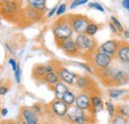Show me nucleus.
Segmentation results:
<instances>
[{
  "label": "nucleus",
  "mask_w": 129,
  "mask_h": 124,
  "mask_svg": "<svg viewBox=\"0 0 129 124\" xmlns=\"http://www.w3.org/2000/svg\"><path fill=\"white\" fill-rule=\"evenodd\" d=\"M72 29H73V27L71 26L70 23H68V22H60L55 26L54 34H55L57 39H59V40H61L63 42L64 40L71 38L72 33H73Z\"/></svg>",
  "instance_id": "obj_1"
},
{
  "label": "nucleus",
  "mask_w": 129,
  "mask_h": 124,
  "mask_svg": "<svg viewBox=\"0 0 129 124\" xmlns=\"http://www.w3.org/2000/svg\"><path fill=\"white\" fill-rule=\"evenodd\" d=\"M69 118L71 121L77 124H84L85 122V115L83 113V110L78 106H72L68 109L67 112Z\"/></svg>",
  "instance_id": "obj_2"
},
{
  "label": "nucleus",
  "mask_w": 129,
  "mask_h": 124,
  "mask_svg": "<svg viewBox=\"0 0 129 124\" xmlns=\"http://www.w3.org/2000/svg\"><path fill=\"white\" fill-rule=\"evenodd\" d=\"M88 25V21L87 19L83 18V17H76L72 20V27L75 31L79 34H83L85 30H86V27Z\"/></svg>",
  "instance_id": "obj_3"
},
{
  "label": "nucleus",
  "mask_w": 129,
  "mask_h": 124,
  "mask_svg": "<svg viewBox=\"0 0 129 124\" xmlns=\"http://www.w3.org/2000/svg\"><path fill=\"white\" fill-rule=\"evenodd\" d=\"M76 44L79 49L81 50H90L93 47V41L84 34H80L76 39Z\"/></svg>",
  "instance_id": "obj_4"
},
{
  "label": "nucleus",
  "mask_w": 129,
  "mask_h": 124,
  "mask_svg": "<svg viewBox=\"0 0 129 124\" xmlns=\"http://www.w3.org/2000/svg\"><path fill=\"white\" fill-rule=\"evenodd\" d=\"M94 63L98 68L105 69L111 63V56H109L105 53H98L94 58Z\"/></svg>",
  "instance_id": "obj_5"
},
{
  "label": "nucleus",
  "mask_w": 129,
  "mask_h": 124,
  "mask_svg": "<svg viewBox=\"0 0 129 124\" xmlns=\"http://www.w3.org/2000/svg\"><path fill=\"white\" fill-rule=\"evenodd\" d=\"M119 48V45H118V42L114 41V40H110V41H107L105 43H103L100 49L103 53L109 55V56H113L115 53H117V50Z\"/></svg>",
  "instance_id": "obj_6"
},
{
  "label": "nucleus",
  "mask_w": 129,
  "mask_h": 124,
  "mask_svg": "<svg viewBox=\"0 0 129 124\" xmlns=\"http://www.w3.org/2000/svg\"><path fill=\"white\" fill-rule=\"evenodd\" d=\"M60 78L69 84H73V83L77 82V79H78L75 74L69 72L67 69H64V68L60 70Z\"/></svg>",
  "instance_id": "obj_7"
},
{
  "label": "nucleus",
  "mask_w": 129,
  "mask_h": 124,
  "mask_svg": "<svg viewBox=\"0 0 129 124\" xmlns=\"http://www.w3.org/2000/svg\"><path fill=\"white\" fill-rule=\"evenodd\" d=\"M53 110L59 116H64L68 112V105L64 103L63 100L59 99V100H56L53 103Z\"/></svg>",
  "instance_id": "obj_8"
},
{
  "label": "nucleus",
  "mask_w": 129,
  "mask_h": 124,
  "mask_svg": "<svg viewBox=\"0 0 129 124\" xmlns=\"http://www.w3.org/2000/svg\"><path fill=\"white\" fill-rule=\"evenodd\" d=\"M62 48H63V50H64V52L68 53V54H75V53H77L78 50H79V48L77 46L76 42L73 41L71 38L63 41V43H62Z\"/></svg>",
  "instance_id": "obj_9"
},
{
  "label": "nucleus",
  "mask_w": 129,
  "mask_h": 124,
  "mask_svg": "<svg viewBox=\"0 0 129 124\" xmlns=\"http://www.w3.org/2000/svg\"><path fill=\"white\" fill-rule=\"evenodd\" d=\"M117 57L122 63H129V45L125 44L119 47L117 50Z\"/></svg>",
  "instance_id": "obj_10"
},
{
  "label": "nucleus",
  "mask_w": 129,
  "mask_h": 124,
  "mask_svg": "<svg viewBox=\"0 0 129 124\" xmlns=\"http://www.w3.org/2000/svg\"><path fill=\"white\" fill-rule=\"evenodd\" d=\"M111 78H112L113 81H114L117 85L123 84V83L127 82V80H129L128 76H126V74H125L123 71H116L112 76H111Z\"/></svg>",
  "instance_id": "obj_11"
},
{
  "label": "nucleus",
  "mask_w": 129,
  "mask_h": 124,
  "mask_svg": "<svg viewBox=\"0 0 129 124\" xmlns=\"http://www.w3.org/2000/svg\"><path fill=\"white\" fill-rule=\"evenodd\" d=\"M89 98L87 95L85 94H81L79 95L77 98H76V103H77V106L80 107L82 110H85V109H88L89 107Z\"/></svg>",
  "instance_id": "obj_12"
},
{
  "label": "nucleus",
  "mask_w": 129,
  "mask_h": 124,
  "mask_svg": "<svg viewBox=\"0 0 129 124\" xmlns=\"http://www.w3.org/2000/svg\"><path fill=\"white\" fill-rule=\"evenodd\" d=\"M22 114H23V117H24L25 121L28 122L29 124H37L38 123V120H37L35 114L33 113L31 110H29V109H23Z\"/></svg>",
  "instance_id": "obj_13"
},
{
  "label": "nucleus",
  "mask_w": 129,
  "mask_h": 124,
  "mask_svg": "<svg viewBox=\"0 0 129 124\" xmlns=\"http://www.w3.org/2000/svg\"><path fill=\"white\" fill-rule=\"evenodd\" d=\"M55 91H56V95L59 99H62L64 93H66L68 91V87L64 85V83L62 82H57L56 86H55Z\"/></svg>",
  "instance_id": "obj_14"
},
{
  "label": "nucleus",
  "mask_w": 129,
  "mask_h": 124,
  "mask_svg": "<svg viewBox=\"0 0 129 124\" xmlns=\"http://www.w3.org/2000/svg\"><path fill=\"white\" fill-rule=\"evenodd\" d=\"M28 2L33 8L38 10H44L46 7V0H28Z\"/></svg>",
  "instance_id": "obj_15"
},
{
  "label": "nucleus",
  "mask_w": 129,
  "mask_h": 124,
  "mask_svg": "<svg viewBox=\"0 0 129 124\" xmlns=\"http://www.w3.org/2000/svg\"><path fill=\"white\" fill-rule=\"evenodd\" d=\"M62 100L64 101L67 105H72L76 101V98H75V95L73 93L68 90L66 93H64V95L62 97Z\"/></svg>",
  "instance_id": "obj_16"
},
{
  "label": "nucleus",
  "mask_w": 129,
  "mask_h": 124,
  "mask_svg": "<svg viewBox=\"0 0 129 124\" xmlns=\"http://www.w3.org/2000/svg\"><path fill=\"white\" fill-rule=\"evenodd\" d=\"M112 124H128V118L123 115L116 114L113 117Z\"/></svg>",
  "instance_id": "obj_17"
},
{
  "label": "nucleus",
  "mask_w": 129,
  "mask_h": 124,
  "mask_svg": "<svg viewBox=\"0 0 129 124\" xmlns=\"http://www.w3.org/2000/svg\"><path fill=\"white\" fill-rule=\"evenodd\" d=\"M58 76L55 74V73H48L45 75V80L50 83V84H53V83H57L58 82Z\"/></svg>",
  "instance_id": "obj_18"
},
{
  "label": "nucleus",
  "mask_w": 129,
  "mask_h": 124,
  "mask_svg": "<svg viewBox=\"0 0 129 124\" xmlns=\"http://www.w3.org/2000/svg\"><path fill=\"white\" fill-rule=\"evenodd\" d=\"M90 102L92 104V106L96 110H101L102 108V101H101V98L98 97V96H92L91 99H90Z\"/></svg>",
  "instance_id": "obj_19"
},
{
  "label": "nucleus",
  "mask_w": 129,
  "mask_h": 124,
  "mask_svg": "<svg viewBox=\"0 0 129 124\" xmlns=\"http://www.w3.org/2000/svg\"><path fill=\"white\" fill-rule=\"evenodd\" d=\"M77 85L81 88H85L89 85V80L85 77H80L77 79Z\"/></svg>",
  "instance_id": "obj_20"
},
{
  "label": "nucleus",
  "mask_w": 129,
  "mask_h": 124,
  "mask_svg": "<svg viewBox=\"0 0 129 124\" xmlns=\"http://www.w3.org/2000/svg\"><path fill=\"white\" fill-rule=\"evenodd\" d=\"M116 113L129 118V105H120L116 108Z\"/></svg>",
  "instance_id": "obj_21"
},
{
  "label": "nucleus",
  "mask_w": 129,
  "mask_h": 124,
  "mask_svg": "<svg viewBox=\"0 0 129 124\" xmlns=\"http://www.w3.org/2000/svg\"><path fill=\"white\" fill-rule=\"evenodd\" d=\"M98 30V26L94 23H90L87 25L86 27V30H85V34L88 35V36H93Z\"/></svg>",
  "instance_id": "obj_22"
},
{
  "label": "nucleus",
  "mask_w": 129,
  "mask_h": 124,
  "mask_svg": "<svg viewBox=\"0 0 129 124\" xmlns=\"http://www.w3.org/2000/svg\"><path fill=\"white\" fill-rule=\"evenodd\" d=\"M111 23H112L113 25H114V27L116 28V30H117V32H123V27H122V25L120 24V22L115 18V17H111Z\"/></svg>",
  "instance_id": "obj_23"
},
{
  "label": "nucleus",
  "mask_w": 129,
  "mask_h": 124,
  "mask_svg": "<svg viewBox=\"0 0 129 124\" xmlns=\"http://www.w3.org/2000/svg\"><path fill=\"white\" fill-rule=\"evenodd\" d=\"M106 108H107V111H108V114L110 117H113L114 114H115V111H116V108L114 107L111 102H106Z\"/></svg>",
  "instance_id": "obj_24"
},
{
  "label": "nucleus",
  "mask_w": 129,
  "mask_h": 124,
  "mask_svg": "<svg viewBox=\"0 0 129 124\" xmlns=\"http://www.w3.org/2000/svg\"><path fill=\"white\" fill-rule=\"evenodd\" d=\"M123 92L124 91L121 90V89H111V90H109V95L112 98H117L119 95H121Z\"/></svg>",
  "instance_id": "obj_25"
},
{
  "label": "nucleus",
  "mask_w": 129,
  "mask_h": 124,
  "mask_svg": "<svg viewBox=\"0 0 129 124\" xmlns=\"http://www.w3.org/2000/svg\"><path fill=\"white\" fill-rule=\"evenodd\" d=\"M35 71H36L37 75H39V76H43V75L47 74V69H46L45 66H39L35 69Z\"/></svg>",
  "instance_id": "obj_26"
},
{
  "label": "nucleus",
  "mask_w": 129,
  "mask_h": 124,
  "mask_svg": "<svg viewBox=\"0 0 129 124\" xmlns=\"http://www.w3.org/2000/svg\"><path fill=\"white\" fill-rule=\"evenodd\" d=\"M15 9H16V5H15L14 3H6V4H5V10H6V12L11 13V12H13Z\"/></svg>",
  "instance_id": "obj_27"
},
{
  "label": "nucleus",
  "mask_w": 129,
  "mask_h": 124,
  "mask_svg": "<svg viewBox=\"0 0 129 124\" xmlns=\"http://www.w3.org/2000/svg\"><path fill=\"white\" fill-rule=\"evenodd\" d=\"M87 2V0H75L73 3H72V5H71V9H74V8H76V7H78V6H80L81 4H84V3H86Z\"/></svg>",
  "instance_id": "obj_28"
},
{
  "label": "nucleus",
  "mask_w": 129,
  "mask_h": 124,
  "mask_svg": "<svg viewBox=\"0 0 129 124\" xmlns=\"http://www.w3.org/2000/svg\"><path fill=\"white\" fill-rule=\"evenodd\" d=\"M88 6L90 7V8H95L97 10H99V11H101V12H104V9H103V7L100 5V4H98V3H89L88 4Z\"/></svg>",
  "instance_id": "obj_29"
},
{
  "label": "nucleus",
  "mask_w": 129,
  "mask_h": 124,
  "mask_svg": "<svg viewBox=\"0 0 129 124\" xmlns=\"http://www.w3.org/2000/svg\"><path fill=\"white\" fill-rule=\"evenodd\" d=\"M20 76H21V70H20V66H19V65H17V70H16V72H15V78H16L17 83H19V82H20V80H21Z\"/></svg>",
  "instance_id": "obj_30"
},
{
  "label": "nucleus",
  "mask_w": 129,
  "mask_h": 124,
  "mask_svg": "<svg viewBox=\"0 0 129 124\" xmlns=\"http://www.w3.org/2000/svg\"><path fill=\"white\" fill-rule=\"evenodd\" d=\"M66 9H67V7H66V4H62L59 8H58V10H57V15L58 16H60V15H62V14H64V11H66Z\"/></svg>",
  "instance_id": "obj_31"
},
{
  "label": "nucleus",
  "mask_w": 129,
  "mask_h": 124,
  "mask_svg": "<svg viewBox=\"0 0 129 124\" xmlns=\"http://www.w3.org/2000/svg\"><path fill=\"white\" fill-rule=\"evenodd\" d=\"M9 64L12 66V69H13V71H14V72H16L17 64H16V62H15V60H13V59H10V60H9Z\"/></svg>",
  "instance_id": "obj_32"
},
{
  "label": "nucleus",
  "mask_w": 129,
  "mask_h": 124,
  "mask_svg": "<svg viewBox=\"0 0 129 124\" xmlns=\"http://www.w3.org/2000/svg\"><path fill=\"white\" fill-rule=\"evenodd\" d=\"M8 91V88L5 87V86H1L0 87V94H6Z\"/></svg>",
  "instance_id": "obj_33"
},
{
  "label": "nucleus",
  "mask_w": 129,
  "mask_h": 124,
  "mask_svg": "<svg viewBox=\"0 0 129 124\" xmlns=\"http://www.w3.org/2000/svg\"><path fill=\"white\" fill-rule=\"evenodd\" d=\"M122 6L126 9H129V0H123L122 1Z\"/></svg>",
  "instance_id": "obj_34"
},
{
  "label": "nucleus",
  "mask_w": 129,
  "mask_h": 124,
  "mask_svg": "<svg viewBox=\"0 0 129 124\" xmlns=\"http://www.w3.org/2000/svg\"><path fill=\"white\" fill-rule=\"evenodd\" d=\"M80 66H81V67H82V68H84V69H85V70H86V71H87L88 73H91V72H92V71L90 70V68H89L88 66L84 65V64H80Z\"/></svg>",
  "instance_id": "obj_35"
},
{
  "label": "nucleus",
  "mask_w": 129,
  "mask_h": 124,
  "mask_svg": "<svg viewBox=\"0 0 129 124\" xmlns=\"http://www.w3.org/2000/svg\"><path fill=\"white\" fill-rule=\"evenodd\" d=\"M57 10H58V9H57V7H54V8L50 11V13L48 14V16L49 17H52V16L54 15V13H55V12H57Z\"/></svg>",
  "instance_id": "obj_36"
},
{
  "label": "nucleus",
  "mask_w": 129,
  "mask_h": 124,
  "mask_svg": "<svg viewBox=\"0 0 129 124\" xmlns=\"http://www.w3.org/2000/svg\"><path fill=\"white\" fill-rule=\"evenodd\" d=\"M109 27H110V29H111V31L113 32V33H117V30H116V28L114 27V25H113L112 23H109Z\"/></svg>",
  "instance_id": "obj_37"
},
{
  "label": "nucleus",
  "mask_w": 129,
  "mask_h": 124,
  "mask_svg": "<svg viewBox=\"0 0 129 124\" xmlns=\"http://www.w3.org/2000/svg\"><path fill=\"white\" fill-rule=\"evenodd\" d=\"M7 112H8V110H7V109L3 108V109H2V111H1V114H2L3 116H5V115L7 114Z\"/></svg>",
  "instance_id": "obj_38"
},
{
  "label": "nucleus",
  "mask_w": 129,
  "mask_h": 124,
  "mask_svg": "<svg viewBox=\"0 0 129 124\" xmlns=\"http://www.w3.org/2000/svg\"><path fill=\"white\" fill-rule=\"evenodd\" d=\"M124 36L129 39V30H125V31H124Z\"/></svg>",
  "instance_id": "obj_39"
},
{
  "label": "nucleus",
  "mask_w": 129,
  "mask_h": 124,
  "mask_svg": "<svg viewBox=\"0 0 129 124\" xmlns=\"http://www.w3.org/2000/svg\"><path fill=\"white\" fill-rule=\"evenodd\" d=\"M22 124H29V123H28V122H26V121H25V122H23V123H22Z\"/></svg>",
  "instance_id": "obj_40"
},
{
  "label": "nucleus",
  "mask_w": 129,
  "mask_h": 124,
  "mask_svg": "<svg viewBox=\"0 0 129 124\" xmlns=\"http://www.w3.org/2000/svg\"><path fill=\"white\" fill-rule=\"evenodd\" d=\"M0 1H7V0H0Z\"/></svg>",
  "instance_id": "obj_41"
},
{
  "label": "nucleus",
  "mask_w": 129,
  "mask_h": 124,
  "mask_svg": "<svg viewBox=\"0 0 129 124\" xmlns=\"http://www.w3.org/2000/svg\"><path fill=\"white\" fill-rule=\"evenodd\" d=\"M8 124H13V123H12V122H10V123H8Z\"/></svg>",
  "instance_id": "obj_42"
},
{
  "label": "nucleus",
  "mask_w": 129,
  "mask_h": 124,
  "mask_svg": "<svg viewBox=\"0 0 129 124\" xmlns=\"http://www.w3.org/2000/svg\"><path fill=\"white\" fill-rule=\"evenodd\" d=\"M128 79H129V75H128Z\"/></svg>",
  "instance_id": "obj_43"
},
{
  "label": "nucleus",
  "mask_w": 129,
  "mask_h": 124,
  "mask_svg": "<svg viewBox=\"0 0 129 124\" xmlns=\"http://www.w3.org/2000/svg\"><path fill=\"white\" fill-rule=\"evenodd\" d=\"M0 25H1V23H0Z\"/></svg>",
  "instance_id": "obj_44"
},
{
  "label": "nucleus",
  "mask_w": 129,
  "mask_h": 124,
  "mask_svg": "<svg viewBox=\"0 0 129 124\" xmlns=\"http://www.w3.org/2000/svg\"><path fill=\"white\" fill-rule=\"evenodd\" d=\"M84 124H85V123H84Z\"/></svg>",
  "instance_id": "obj_45"
}]
</instances>
